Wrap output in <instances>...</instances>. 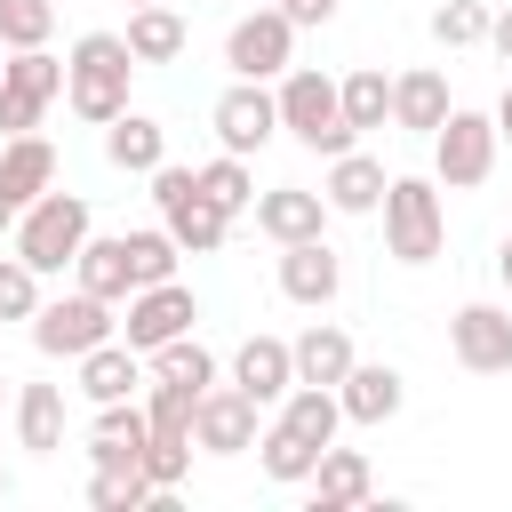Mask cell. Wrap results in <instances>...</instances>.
<instances>
[{
	"label": "cell",
	"instance_id": "cell-1",
	"mask_svg": "<svg viewBox=\"0 0 512 512\" xmlns=\"http://www.w3.org/2000/svg\"><path fill=\"white\" fill-rule=\"evenodd\" d=\"M128 80H136V56H128L120 32H80L72 40V56H64V104L88 128H104V120L128 112Z\"/></svg>",
	"mask_w": 512,
	"mask_h": 512
},
{
	"label": "cell",
	"instance_id": "cell-2",
	"mask_svg": "<svg viewBox=\"0 0 512 512\" xmlns=\"http://www.w3.org/2000/svg\"><path fill=\"white\" fill-rule=\"evenodd\" d=\"M272 104H280V136H296L304 152H320V160H336V152H352L360 136H352V120H344V96H336V80L328 72H312V64H288L280 72V88H272Z\"/></svg>",
	"mask_w": 512,
	"mask_h": 512
},
{
	"label": "cell",
	"instance_id": "cell-3",
	"mask_svg": "<svg viewBox=\"0 0 512 512\" xmlns=\"http://www.w3.org/2000/svg\"><path fill=\"white\" fill-rule=\"evenodd\" d=\"M96 232V216H88V200L80 192H40L32 208H16V256L48 280V272H72V256H80V240Z\"/></svg>",
	"mask_w": 512,
	"mask_h": 512
},
{
	"label": "cell",
	"instance_id": "cell-4",
	"mask_svg": "<svg viewBox=\"0 0 512 512\" xmlns=\"http://www.w3.org/2000/svg\"><path fill=\"white\" fill-rule=\"evenodd\" d=\"M448 248V208L432 176H392L384 184V256L392 264H432Z\"/></svg>",
	"mask_w": 512,
	"mask_h": 512
},
{
	"label": "cell",
	"instance_id": "cell-5",
	"mask_svg": "<svg viewBox=\"0 0 512 512\" xmlns=\"http://www.w3.org/2000/svg\"><path fill=\"white\" fill-rule=\"evenodd\" d=\"M152 208H160V224H168V240H176L184 256H216L224 232H232V216H224V208L200 192V176L176 168V160L152 168Z\"/></svg>",
	"mask_w": 512,
	"mask_h": 512
},
{
	"label": "cell",
	"instance_id": "cell-6",
	"mask_svg": "<svg viewBox=\"0 0 512 512\" xmlns=\"http://www.w3.org/2000/svg\"><path fill=\"white\" fill-rule=\"evenodd\" d=\"M496 120L488 112H464V104H448V120L432 128V184H448V192H472V184H488L496 176Z\"/></svg>",
	"mask_w": 512,
	"mask_h": 512
},
{
	"label": "cell",
	"instance_id": "cell-7",
	"mask_svg": "<svg viewBox=\"0 0 512 512\" xmlns=\"http://www.w3.org/2000/svg\"><path fill=\"white\" fill-rule=\"evenodd\" d=\"M104 336H120V304H104V296H88V288L48 296V304L32 312V352H48V360H80V352H96Z\"/></svg>",
	"mask_w": 512,
	"mask_h": 512
},
{
	"label": "cell",
	"instance_id": "cell-8",
	"mask_svg": "<svg viewBox=\"0 0 512 512\" xmlns=\"http://www.w3.org/2000/svg\"><path fill=\"white\" fill-rule=\"evenodd\" d=\"M56 96H64V56H48V48H8L0 56V128L8 136L40 128V112Z\"/></svg>",
	"mask_w": 512,
	"mask_h": 512
},
{
	"label": "cell",
	"instance_id": "cell-9",
	"mask_svg": "<svg viewBox=\"0 0 512 512\" xmlns=\"http://www.w3.org/2000/svg\"><path fill=\"white\" fill-rule=\"evenodd\" d=\"M224 64H232V80H280V72L296 64V24H288L280 8L240 16V24L224 32Z\"/></svg>",
	"mask_w": 512,
	"mask_h": 512
},
{
	"label": "cell",
	"instance_id": "cell-10",
	"mask_svg": "<svg viewBox=\"0 0 512 512\" xmlns=\"http://www.w3.org/2000/svg\"><path fill=\"white\" fill-rule=\"evenodd\" d=\"M256 432H264V408H256L240 384H208V392H200V408H192V448L240 456V448H256Z\"/></svg>",
	"mask_w": 512,
	"mask_h": 512
},
{
	"label": "cell",
	"instance_id": "cell-11",
	"mask_svg": "<svg viewBox=\"0 0 512 512\" xmlns=\"http://www.w3.org/2000/svg\"><path fill=\"white\" fill-rule=\"evenodd\" d=\"M208 120H216V144H224V152H240V160H248V152H264V144L280 136V104H272V88H264V80H232V88L216 96V112H208Z\"/></svg>",
	"mask_w": 512,
	"mask_h": 512
},
{
	"label": "cell",
	"instance_id": "cell-12",
	"mask_svg": "<svg viewBox=\"0 0 512 512\" xmlns=\"http://www.w3.org/2000/svg\"><path fill=\"white\" fill-rule=\"evenodd\" d=\"M200 320V304H192V288L184 280H152V288H136L128 296V312H120V344H136V352H152V344H168V336H184Z\"/></svg>",
	"mask_w": 512,
	"mask_h": 512
},
{
	"label": "cell",
	"instance_id": "cell-13",
	"mask_svg": "<svg viewBox=\"0 0 512 512\" xmlns=\"http://www.w3.org/2000/svg\"><path fill=\"white\" fill-rule=\"evenodd\" d=\"M448 352H456V368H472V376H504V368H512V312H504V304H456Z\"/></svg>",
	"mask_w": 512,
	"mask_h": 512
},
{
	"label": "cell",
	"instance_id": "cell-14",
	"mask_svg": "<svg viewBox=\"0 0 512 512\" xmlns=\"http://www.w3.org/2000/svg\"><path fill=\"white\" fill-rule=\"evenodd\" d=\"M280 296L304 304V312H328L344 296V256L328 240H288L280 248Z\"/></svg>",
	"mask_w": 512,
	"mask_h": 512
},
{
	"label": "cell",
	"instance_id": "cell-15",
	"mask_svg": "<svg viewBox=\"0 0 512 512\" xmlns=\"http://www.w3.org/2000/svg\"><path fill=\"white\" fill-rule=\"evenodd\" d=\"M400 400H408V376H400L392 360H352V368H344V384H336L344 424H392V416H400Z\"/></svg>",
	"mask_w": 512,
	"mask_h": 512
},
{
	"label": "cell",
	"instance_id": "cell-16",
	"mask_svg": "<svg viewBox=\"0 0 512 512\" xmlns=\"http://www.w3.org/2000/svg\"><path fill=\"white\" fill-rule=\"evenodd\" d=\"M144 440H152L144 400H104L96 424H88V456H96V472H128V464H144Z\"/></svg>",
	"mask_w": 512,
	"mask_h": 512
},
{
	"label": "cell",
	"instance_id": "cell-17",
	"mask_svg": "<svg viewBox=\"0 0 512 512\" xmlns=\"http://www.w3.org/2000/svg\"><path fill=\"white\" fill-rule=\"evenodd\" d=\"M48 184H56V144H48L40 128L8 136V144H0V208L16 216V208H32Z\"/></svg>",
	"mask_w": 512,
	"mask_h": 512
},
{
	"label": "cell",
	"instance_id": "cell-18",
	"mask_svg": "<svg viewBox=\"0 0 512 512\" xmlns=\"http://www.w3.org/2000/svg\"><path fill=\"white\" fill-rule=\"evenodd\" d=\"M384 184H392V176H384V160L352 144V152H336V160H328L320 200H328V216H376V208H384Z\"/></svg>",
	"mask_w": 512,
	"mask_h": 512
},
{
	"label": "cell",
	"instance_id": "cell-19",
	"mask_svg": "<svg viewBox=\"0 0 512 512\" xmlns=\"http://www.w3.org/2000/svg\"><path fill=\"white\" fill-rule=\"evenodd\" d=\"M256 232L264 240H320L328 232V200L320 192H304V184H272V192H256Z\"/></svg>",
	"mask_w": 512,
	"mask_h": 512
},
{
	"label": "cell",
	"instance_id": "cell-20",
	"mask_svg": "<svg viewBox=\"0 0 512 512\" xmlns=\"http://www.w3.org/2000/svg\"><path fill=\"white\" fill-rule=\"evenodd\" d=\"M304 488H312V512H352V504H368V496H376V472H368V456H360V448H336V440H328Z\"/></svg>",
	"mask_w": 512,
	"mask_h": 512
},
{
	"label": "cell",
	"instance_id": "cell-21",
	"mask_svg": "<svg viewBox=\"0 0 512 512\" xmlns=\"http://www.w3.org/2000/svg\"><path fill=\"white\" fill-rule=\"evenodd\" d=\"M232 384L256 400V408H280V392L296 384V360H288V336H248L232 352Z\"/></svg>",
	"mask_w": 512,
	"mask_h": 512
},
{
	"label": "cell",
	"instance_id": "cell-22",
	"mask_svg": "<svg viewBox=\"0 0 512 512\" xmlns=\"http://www.w3.org/2000/svg\"><path fill=\"white\" fill-rule=\"evenodd\" d=\"M80 392L104 408V400H136L144 392V352L136 344H120V336H104L96 352H80Z\"/></svg>",
	"mask_w": 512,
	"mask_h": 512
},
{
	"label": "cell",
	"instance_id": "cell-23",
	"mask_svg": "<svg viewBox=\"0 0 512 512\" xmlns=\"http://www.w3.org/2000/svg\"><path fill=\"white\" fill-rule=\"evenodd\" d=\"M448 120V72L440 64H416V72H400L392 80V128H408V136H432Z\"/></svg>",
	"mask_w": 512,
	"mask_h": 512
},
{
	"label": "cell",
	"instance_id": "cell-24",
	"mask_svg": "<svg viewBox=\"0 0 512 512\" xmlns=\"http://www.w3.org/2000/svg\"><path fill=\"white\" fill-rule=\"evenodd\" d=\"M104 160H112L120 176H152V168L168 160V128H160L152 112H120V120H104Z\"/></svg>",
	"mask_w": 512,
	"mask_h": 512
},
{
	"label": "cell",
	"instance_id": "cell-25",
	"mask_svg": "<svg viewBox=\"0 0 512 512\" xmlns=\"http://www.w3.org/2000/svg\"><path fill=\"white\" fill-rule=\"evenodd\" d=\"M72 280L88 288V296H104V304H128L136 296V272H128V240L112 232V240H80V256H72Z\"/></svg>",
	"mask_w": 512,
	"mask_h": 512
},
{
	"label": "cell",
	"instance_id": "cell-26",
	"mask_svg": "<svg viewBox=\"0 0 512 512\" xmlns=\"http://www.w3.org/2000/svg\"><path fill=\"white\" fill-rule=\"evenodd\" d=\"M288 360H296V384H328V392H336V384H344V368H352L360 352H352V336H344L336 320H312V328L288 344Z\"/></svg>",
	"mask_w": 512,
	"mask_h": 512
},
{
	"label": "cell",
	"instance_id": "cell-27",
	"mask_svg": "<svg viewBox=\"0 0 512 512\" xmlns=\"http://www.w3.org/2000/svg\"><path fill=\"white\" fill-rule=\"evenodd\" d=\"M120 40H128V56H136V72H144V64H176L192 32H184V16H176L168 0H152V8H128V32H120Z\"/></svg>",
	"mask_w": 512,
	"mask_h": 512
},
{
	"label": "cell",
	"instance_id": "cell-28",
	"mask_svg": "<svg viewBox=\"0 0 512 512\" xmlns=\"http://www.w3.org/2000/svg\"><path fill=\"white\" fill-rule=\"evenodd\" d=\"M16 440L32 456H56L64 448V384H16Z\"/></svg>",
	"mask_w": 512,
	"mask_h": 512
},
{
	"label": "cell",
	"instance_id": "cell-29",
	"mask_svg": "<svg viewBox=\"0 0 512 512\" xmlns=\"http://www.w3.org/2000/svg\"><path fill=\"white\" fill-rule=\"evenodd\" d=\"M280 424H288L296 440L328 448V440L344 432V408H336V392H328V384H288V392H280Z\"/></svg>",
	"mask_w": 512,
	"mask_h": 512
},
{
	"label": "cell",
	"instance_id": "cell-30",
	"mask_svg": "<svg viewBox=\"0 0 512 512\" xmlns=\"http://www.w3.org/2000/svg\"><path fill=\"white\" fill-rule=\"evenodd\" d=\"M144 376H168V384H192V392H208L216 384V352L184 328V336H168V344H152L144 352Z\"/></svg>",
	"mask_w": 512,
	"mask_h": 512
},
{
	"label": "cell",
	"instance_id": "cell-31",
	"mask_svg": "<svg viewBox=\"0 0 512 512\" xmlns=\"http://www.w3.org/2000/svg\"><path fill=\"white\" fill-rule=\"evenodd\" d=\"M256 464H264V480H280V488H304V480H312V464H320V448H312V440H296V432L272 416V424L256 432Z\"/></svg>",
	"mask_w": 512,
	"mask_h": 512
},
{
	"label": "cell",
	"instance_id": "cell-32",
	"mask_svg": "<svg viewBox=\"0 0 512 512\" xmlns=\"http://www.w3.org/2000/svg\"><path fill=\"white\" fill-rule=\"evenodd\" d=\"M336 96H344V120H352V136H368V128H384V120H392V80H384L376 64L344 72V80H336Z\"/></svg>",
	"mask_w": 512,
	"mask_h": 512
},
{
	"label": "cell",
	"instance_id": "cell-33",
	"mask_svg": "<svg viewBox=\"0 0 512 512\" xmlns=\"http://www.w3.org/2000/svg\"><path fill=\"white\" fill-rule=\"evenodd\" d=\"M192 176H200V192H208L224 216H248V208H256V176H248V160H240V152H216V160H208V168H192Z\"/></svg>",
	"mask_w": 512,
	"mask_h": 512
},
{
	"label": "cell",
	"instance_id": "cell-34",
	"mask_svg": "<svg viewBox=\"0 0 512 512\" xmlns=\"http://www.w3.org/2000/svg\"><path fill=\"white\" fill-rule=\"evenodd\" d=\"M128 240V272H136V288H152V280H176V240H168V224H144V232H120Z\"/></svg>",
	"mask_w": 512,
	"mask_h": 512
},
{
	"label": "cell",
	"instance_id": "cell-35",
	"mask_svg": "<svg viewBox=\"0 0 512 512\" xmlns=\"http://www.w3.org/2000/svg\"><path fill=\"white\" fill-rule=\"evenodd\" d=\"M56 0H0V48H48Z\"/></svg>",
	"mask_w": 512,
	"mask_h": 512
},
{
	"label": "cell",
	"instance_id": "cell-36",
	"mask_svg": "<svg viewBox=\"0 0 512 512\" xmlns=\"http://www.w3.org/2000/svg\"><path fill=\"white\" fill-rule=\"evenodd\" d=\"M152 496H160V488L144 480V464H128V472H96V480H88V504H96V512H144Z\"/></svg>",
	"mask_w": 512,
	"mask_h": 512
},
{
	"label": "cell",
	"instance_id": "cell-37",
	"mask_svg": "<svg viewBox=\"0 0 512 512\" xmlns=\"http://www.w3.org/2000/svg\"><path fill=\"white\" fill-rule=\"evenodd\" d=\"M432 40L440 48H480L488 40V8L480 0H440L432 8Z\"/></svg>",
	"mask_w": 512,
	"mask_h": 512
},
{
	"label": "cell",
	"instance_id": "cell-38",
	"mask_svg": "<svg viewBox=\"0 0 512 512\" xmlns=\"http://www.w3.org/2000/svg\"><path fill=\"white\" fill-rule=\"evenodd\" d=\"M184 472H192V440H184V432H152V440H144V480L176 496Z\"/></svg>",
	"mask_w": 512,
	"mask_h": 512
},
{
	"label": "cell",
	"instance_id": "cell-39",
	"mask_svg": "<svg viewBox=\"0 0 512 512\" xmlns=\"http://www.w3.org/2000/svg\"><path fill=\"white\" fill-rule=\"evenodd\" d=\"M40 312V272L24 256H0V320H32Z\"/></svg>",
	"mask_w": 512,
	"mask_h": 512
},
{
	"label": "cell",
	"instance_id": "cell-40",
	"mask_svg": "<svg viewBox=\"0 0 512 512\" xmlns=\"http://www.w3.org/2000/svg\"><path fill=\"white\" fill-rule=\"evenodd\" d=\"M272 8H280V16L296 24V32H304V24H328V16H336V0H272Z\"/></svg>",
	"mask_w": 512,
	"mask_h": 512
},
{
	"label": "cell",
	"instance_id": "cell-41",
	"mask_svg": "<svg viewBox=\"0 0 512 512\" xmlns=\"http://www.w3.org/2000/svg\"><path fill=\"white\" fill-rule=\"evenodd\" d=\"M488 48L512 64V8H504V16H488Z\"/></svg>",
	"mask_w": 512,
	"mask_h": 512
},
{
	"label": "cell",
	"instance_id": "cell-42",
	"mask_svg": "<svg viewBox=\"0 0 512 512\" xmlns=\"http://www.w3.org/2000/svg\"><path fill=\"white\" fill-rule=\"evenodd\" d=\"M488 120H496V136L512 144V80H504V96H496V112H488Z\"/></svg>",
	"mask_w": 512,
	"mask_h": 512
},
{
	"label": "cell",
	"instance_id": "cell-43",
	"mask_svg": "<svg viewBox=\"0 0 512 512\" xmlns=\"http://www.w3.org/2000/svg\"><path fill=\"white\" fill-rule=\"evenodd\" d=\"M496 280H504V288H512V240H504V248H496Z\"/></svg>",
	"mask_w": 512,
	"mask_h": 512
},
{
	"label": "cell",
	"instance_id": "cell-44",
	"mask_svg": "<svg viewBox=\"0 0 512 512\" xmlns=\"http://www.w3.org/2000/svg\"><path fill=\"white\" fill-rule=\"evenodd\" d=\"M0 232H16V216H8V208H0Z\"/></svg>",
	"mask_w": 512,
	"mask_h": 512
},
{
	"label": "cell",
	"instance_id": "cell-45",
	"mask_svg": "<svg viewBox=\"0 0 512 512\" xmlns=\"http://www.w3.org/2000/svg\"><path fill=\"white\" fill-rule=\"evenodd\" d=\"M8 488H16V480H8V472H0V496H8Z\"/></svg>",
	"mask_w": 512,
	"mask_h": 512
},
{
	"label": "cell",
	"instance_id": "cell-46",
	"mask_svg": "<svg viewBox=\"0 0 512 512\" xmlns=\"http://www.w3.org/2000/svg\"><path fill=\"white\" fill-rule=\"evenodd\" d=\"M128 8H152V0H128Z\"/></svg>",
	"mask_w": 512,
	"mask_h": 512
},
{
	"label": "cell",
	"instance_id": "cell-47",
	"mask_svg": "<svg viewBox=\"0 0 512 512\" xmlns=\"http://www.w3.org/2000/svg\"><path fill=\"white\" fill-rule=\"evenodd\" d=\"M0 400H8V376H0Z\"/></svg>",
	"mask_w": 512,
	"mask_h": 512
}]
</instances>
